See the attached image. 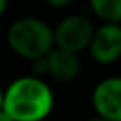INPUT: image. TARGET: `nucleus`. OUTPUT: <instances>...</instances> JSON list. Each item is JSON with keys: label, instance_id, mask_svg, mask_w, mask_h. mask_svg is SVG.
I'll use <instances>...</instances> for the list:
<instances>
[{"label": "nucleus", "instance_id": "nucleus-1", "mask_svg": "<svg viewBox=\"0 0 121 121\" xmlns=\"http://www.w3.org/2000/svg\"><path fill=\"white\" fill-rule=\"evenodd\" d=\"M55 106L48 83L37 76H18L4 90L2 109L13 121H43Z\"/></svg>", "mask_w": 121, "mask_h": 121}, {"label": "nucleus", "instance_id": "nucleus-2", "mask_svg": "<svg viewBox=\"0 0 121 121\" xmlns=\"http://www.w3.org/2000/svg\"><path fill=\"white\" fill-rule=\"evenodd\" d=\"M7 43L15 55L25 60L42 58L55 47L53 28L37 17H22L9 27Z\"/></svg>", "mask_w": 121, "mask_h": 121}, {"label": "nucleus", "instance_id": "nucleus-3", "mask_svg": "<svg viewBox=\"0 0 121 121\" xmlns=\"http://www.w3.org/2000/svg\"><path fill=\"white\" fill-rule=\"evenodd\" d=\"M95 32V25L85 15H68L58 22L53 28V43L56 48L80 53L88 48L91 37Z\"/></svg>", "mask_w": 121, "mask_h": 121}, {"label": "nucleus", "instance_id": "nucleus-4", "mask_svg": "<svg viewBox=\"0 0 121 121\" xmlns=\"http://www.w3.org/2000/svg\"><path fill=\"white\" fill-rule=\"evenodd\" d=\"M98 65H111L121 56V27L119 23H101L95 28L86 48Z\"/></svg>", "mask_w": 121, "mask_h": 121}, {"label": "nucleus", "instance_id": "nucleus-5", "mask_svg": "<svg viewBox=\"0 0 121 121\" xmlns=\"http://www.w3.org/2000/svg\"><path fill=\"white\" fill-rule=\"evenodd\" d=\"M91 104L96 116L108 121H121V78L109 76L101 80L93 88Z\"/></svg>", "mask_w": 121, "mask_h": 121}, {"label": "nucleus", "instance_id": "nucleus-6", "mask_svg": "<svg viewBox=\"0 0 121 121\" xmlns=\"http://www.w3.org/2000/svg\"><path fill=\"white\" fill-rule=\"evenodd\" d=\"M45 58H47V76L53 78L55 81L71 83L80 76L81 61L76 53L53 47Z\"/></svg>", "mask_w": 121, "mask_h": 121}, {"label": "nucleus", "instance_id": "nucleus-7", "mask_svg": "<svg viewBox=\"0 0 121 121\" xmlns=\"http://www.w3.org/2000/svg\"><path fill=\"white\" fill-rule=\"evenodd\" d=\"M88 4L103 23H119L121 0H88Z\"/></svg>", "mask_w": 121, "mask_h": 121}, {"label": "nucleus", "instance_id": "nucleus-8", "mask_svg": "<svg viewBox=\"0 0 121 121\" xmlns=\"http://www.w3.org/2000/svg\"><path fill=\"white\" fill-rule=\"evenodd\" d=\"M32 61V76H37V78H42V76H47V58L42 56V58H35V60H30Z\"/></svg>", "mask_w": 121, "mask_h": 121}, {"label": "nucleus", "instance_id": "nucleus-9", "mask_svg": "<svg viewBox=\"0 0 121 121\" xmlns=\"http://www.w3.org/2000/svg\"><path fill=\"white\" fill-rule=\"evenodd\" d=\"M45 2L48 5H52V7H65V5H68L71 2V0H45Z\"/></svg>", "mask_w": 121, "mask_h": 121}, {"label": "nucleus", "instance_id": "nucleus-10", "mask_svg": "<svg viewBox=\"0 0 121 121\" xmlns=\"http://www.w3.org/2000/svg\"><path fill=\"white\" fill-rule=\"evenodd\" d=\"M7 7H9V0H0V17L5 13Z\"/></svg>", "mask_w": 121, "mask_h": 121}, {"label": "nucleus", "instance_id": "nucleus-11", "mask_svg": "<svg viewBox=\"0 0 121 121\" xmlns=\"http://www.w3.org/2000/svg\"><path fill=\"white\" fill-rule=\"evenodd\" d=\"M0 121H13V119H12L4 109H0Z\"/></svg>", "mask_w": 121, "mask_h": 121}, {"label": "nucleus", "instance_id": "nucleus-12", "mask_svg": "<svg viewBox=\"0 0 121 121\" xmlns=\"http://www.w3.org/2000/svg\"><path fill=\"white\" fill-rule=\"evenodd\" d=\"M85 121H108V119L99 118V116H93V118H88V119H85Z\"/></svg>", "mask_w": 121, "mask_h": 121}, {"label": "nucleus", "instance_id": "nucleus-13", "mask_svg": "<svg viewBox=\"0 0 121 121\" xmlns=\"http://www.w3.org/2000/svg\"><path fill=\"white\" fill-rule=\"evenodd\" d=\"M2 103H4V90L0 88V109H2Z\"/></svg>", "mask_w": 121, "mask_h": 121}]
</instances>
